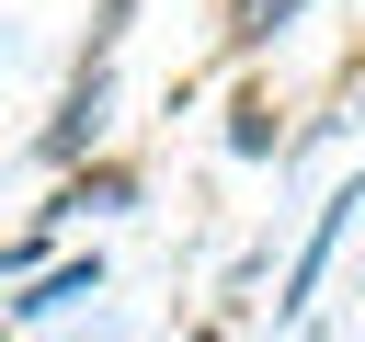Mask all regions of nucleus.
I'll list each match as a JSON object with an SVG mask.
<instances>
[{
    "label": "nucleus",
    "mask_w": 365,
    "mask_h": 342,
    "mask_svg": "<svg viewBox=\"0 0 365 342\" xmlns=\"http://www.w3.org/2000/svg\"><path fill=\"white\" fill-rule=\"evenodd\" d=\"M354 205H365V182H342V194L319 205V228H308V251H297V274H285V308H308V296H319V274H331V251H342Z\"/></svg>",
    "instance_id": "1"
},
{
    "label": "nucleus",
    "mask_w": 365,
    "mask_h": 342,
    "mask_svg": "<svg viewBox=\"0 0 365 342\" xmlns=\"http://www.w3.org/2000/svg\"><path fill=\"white\" fill-rule=\"evenodd\" d=\"M91 285H103V262H68V274H46V285L23 296V319H34V308H68V296H91Z\"/></svg>",
    "instance_id": "2"
},
{
    "label": "nucleus",
    "mask_w": 365,
    "mask_h": 342,
    "mask_svg": "<svg viewBox=\"0 0 365 342\" xmlns=\"http://www.w3.org/2000/svg\"><path fill=\"white\" fill-rule=\"evenodd\" d=\"M80 205H125V171H91V182H68V194H57V217H80Z\"/></svg>",
    "instance_id": "3"
}]
</instances>
